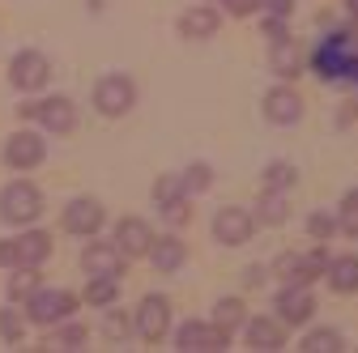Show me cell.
<instances>
[{
	"mask_svg": "<svg viewBox=\"0 0 358 353\" xmlns=\"http://www.w3.org/2000/svg\"><path fill=\"white\" fill-rule=\"evenodd\" d=\"M43 158H48V145H43L38 132H13V137L5 141V162L13 170H34Z\"/></svg>",
	"mask_w": 358,
	"mask_h": 353,
	"instance_id": "cell-8",
	"label": "cell"
},
{
	"mask_svg": "<svg viewBox=\"0 0 358 353\" xmlns=\"http://www.w3.org/2000/svg\"><path fill=\"white\" fill-rule=\"evenodd\" d=\"M38 213H43V192L34 183L17 179V183H9L0 192V217H5L9 226H30Z\"/></svg>",
	"mask_w": 358,
	"mask_h": 353,
	"instance_id": "cell-1",
	"label": "cell"
},
{
	"mask_svg": "<svg viewBox=\"0 0 358 353\" xmlns=\"http://www.w3.org/2000/svg\"><path fill=\"white\" fill-rule=\"evenodd\" d=\"M73 311H77V298H73L69 290H34V294L26 298V315H30V324H43V328L73 320Z\"/></svg>",
	"mask_w": 358,
	"mask_h": 353,
	"instance_id": "cell-2",
	"label": "cell"
},
{
	"mask_svg": "<svg viewBox=\"0 0 358 353\" xmlns=\"http://www.w3.org/2000/svg\"><path fill=\"white\" fill-rule=\"evenodd\" d=\"M166 328H171V302L162 294H150L141 302V311H137V332H141V340L158 345L166 336Z\"/></svg>",
	"mask_w": 358,
	"mask_h": 353,
	"instance_id": "cell-11",
	"label": "cell"
},
{
	"mask_svg": "<svg viewBox=\"0 0 358 353\" xmlns=\"http://www.w3.org/2000/svg\"><path fill=\"white\" fill-rule=\"evenodd\" d=\"M81 345H85V328L81 324H69V320H64L60 332L48 336V349H81Z\"/></svg>",
	"mask_w": 358,
	"mask_h": 353,
	"instance_id": "cell-28",
	"label": "cell"
},
{
	"mask_svg": "<svg viewBox=\"0 0 358 353\" xmlns=\"http://www.w3.org/2000/svg\"><path fill=\"white\" fill-rule=\"evenodd\" d=\"M299 349H303V353H341L345 345H341V332H337V328H316V332L303 336Z\"/></svg>",
	"mask_w": 358,
	"mask_h": 353,
	"instance_id": "cell-21",
	"label": "cell"
},
{
	"mask_svg": "<svg viewBox=\"0 0 358 353\" xmlns=\"http://www.w3.org/2000/svg\"><path fill=\"white\" fill-rule=\"evenodd\" d=\"M268 68H273L282 81L299 77L303 60H299V52H294V38H278V43H273V56H268Z\"/></svg>",
	"mask_w": 358,
	"mask_h": 353,
	"instance_id": "cell-20",
	"label": "cell"
},
{
	"mask_svg": "<svg viewBox=\"0 0 358 353\" xmlns=\"http://www.w3.org/2000/svg\"><path fill=\"white\" fill-rule=\"evenodd\" d=\"M264 115L273 119V123H299L303 119V98L290 90V85H278V90H268L264 94Z\"/></svg>",
	"mask_w": 358,
	"mask_h": 353,
	"instance_id": "cell-14",
	"label": "cell"
},
{
	"mask_svg": "<svg viewBox=\"0 0 358 353\" xmlns=\"http://www.w3.org/2000/svg\"><path fill=\"white\" fill-rule=\"evenodd\" d=\"M311 315H316V298H311L307 285H286L278 294V320L290 324V328H303Z\"/></svg>",
	"mask_w": 358,
	"mask_h": 353,
	"instance_id": "cell-10",
	"label": "cell"
},
{
	"mask_svg": "<svg viewBox=\"0 0 358 353\" xmlns=\"http://www.w3.org/2000/svg\"><path fill=\"white\" fill-rule=\"evenodd\" d=\"M0 269H17V239L0 243Z\"/></svg>",
	"mask_w": 358,
	"mask_h": 353,
	"instance_id": "cell-35",
	"label": "cell"
},
{
	"mask_svg": "<svg viewBox=\"0 0 358 353\" xmlns=\"http://www.w3.org/2000/svg\"><path fill=\"white\" fill-rule=\"evenodd\" d=\"M294 166L290 162H268L264 166V174H260V183H264V192H286V188H294Z\"/></svg>",
	"mask_w": 358,
	"mask_h": 353,
	"instance_id": "cell-23",
	"label": "cell"
},
{
	"mask_svg": "<svg viewBox=\"0 0 358 353\" xmlns=\"http://www.w3.org/2000/svg\"><path fill=\"white\" fill-rule=\"evenodd\" d=\"M81 269L90 277H115L120 281V273H124V251L115 243H90L81 251Z\"/></svg>",
	"mask_w": 358,
	"mask_h": 353,
	"instance_id": "cell-12",
	"label": "cell"
},
{
	"mask_svg": "<svg viewBox=\"0 0 358 353\" xmlns=\"http://www.w3.org/2000/svg\"><path fill=\"white\" fill-rule=\"evenodd\" d=\"M324 277H329V285H333L337 294H354V290H358V255H337V260H329Z\"/></svg>",
	"mask_w": 358,
	"mask_h": 353,
	"instance_id": "cell-19",
	"label": "cell"
},
{
	"mask_svg": "<svg viewBox=\"0 0 358 353\" xmlns=\"http://www.w3.org/2000/svg\"><path fill=\"white\" fill-rule=\"evenodd\" d=\"M38 290V269H13V277H9V298L17 302V298H30Z\"/></svg>",
	"mask_w": 358,
	"mask_h": 353,
	"instance_id": "cell-27",
	"label": "cell"
},
{
	"mask_svg": "<svg viewBox=\"0 0 358 353\" xmlns=\"http://www.w3.org/2000/svg\"><path fill=\"white\" fill-rule=\"evenodd\" d=\"M103 222H107V213H103V204L99 200H73L69 209H64V230L69 234H81V239H94L99 230H103Z\"/></svg>",
	"mask_w": 358,
	"mask_h": 353,
	"instance_id": "cell-9",
	"label": "cell"
},
{
	"mask_svg": "<svg viewBox=\"0 0 358 353\" xmlns=\"http://www.w3.org/2000/svg\"><path fill=\"white\" fill-rule=\"evenodd\" d=\"M248 324V345L256 353H278L286 345V328L282 320H243Z\"/></svg>",
	"mask_w": 358,
	"mask_h": 353,
	"instance_id": "cell-15",
	"label": "cell"
},
{
	"mask_svg": "<svg viewBox=\"0 0 358 353\" xmlns=\"http://www.w3.org/2000/svg\"><path fill=\"white\" fill-rule=\"evenodd\" d=\"M103 332H107L111 340H124V336L132 332V324H128V320H124L120 311H107V320H103Z\"/></svg>",
	"mask_w": 358,
	"mask_h": 353,
	"instance_id": "cell-33",
	"label": "cell"
},
{
	"mask_svg": "<svg viewBox=\"0 0 358 353\" xmlns=\"http://www.w3.org/2000/svg\"><path fill=\"white\" fill-rule=\"evenodd\" d=\"M243 320H248V306H243L239 298H222V302L213 306V324H217V328H227V332H235Z\"/></svg>",
	"mask_w": 358,
	"mask_h": 353,
	"instance_id": "cell-24",
	"label": "cell"
},
{
	"mask_svg": "<svg viewBox=\"0 0 358 353\" xmlns=\"http://www.w3.org/2000/svg\"><path fill=\"white\" fill-rule=\"evenodd\" d=\"M132 103H137V85H132L124 73H107L99 85H94V107L103 111V115H128L132 111Z\"/></svg>",
	"mask_w": 358,
	"mask_h": 353,
	"instance_id": "cell-3",
	"label": "cell"
},
{
	"mask_svg": "<svg viewBox=\"0 0 358 353\" xmlns=\"http://www.w3.org/2000/svg\"><path fill=\"white\" fill-rule=\"evenodd\" d=\"M0 336H5V345H22V340H26V320H22V311H0Z\"/></svg>",
	"mask_w": 358,
	"mask_h": 353,
	"instance_id": "cell-29",
	"label": "cell"
},
{
	"mask_svg": "<svg viewBox=\"0 0 358 353\" xmlns=\"http://www.w3.org/2000/svg\"><path fill=\"white\" fill-rule=\"evenodd\" d=\"M256 222H260V226H282V222H286V192H264Z\"/></svg>",
	"mask_w": 358,
	"mask_h": 353,
	"instance_id": "cell-25",
	"label": "cell"
},
{
	"mask_svg": "<svg viewBox=\"0 0 358 353\" xmlns=\"http://www.w3.org/2000/svg\"><path fill=\"white\" fill-rule=\"evenodd\" d=\"M264 34H268V43H278V38H290L282 17H268V22H264Z\"/></svg>",
	"mask_w": 358,
	"mask_h": 353,
	"instance_id": "cell-37",
	"label": "cell"
},
{
	"mask_svg": "<svg viewBox=\"0 0 358 353\" xmlns=\"http://www.w3.org/2000/svg\"><path fill=\"white\" fill-rule=\"evenodd\" d=\"M222 5H227V13H231V17H248V13H256L260 0H222Z\"/></svg>",
	"mask_w": 358,
	"mask_h": 353,
	"instance_id": "cell-36",
	"label": "cell"
},
{
	"mask_svg": "<svg viewBox=\"0 0 358 353\" xmlns=\"http://www.w3.org/2000/svg\"><path fill=\"white\" fill-rule=\"evenodd\" d=\"M179 196H184V183H179L175 174H166V179H158V183H154V204H158V209L175 204Z\"/></svg>",
	"mask_w": 358,
	"mask_h": 353,
	"instance_id": "cell-31",
	"label": "cell"
},
{
	"mask_svg": "<svg viewBox=\"0 0 358 353\" xmlns=\"http://www.w3.org/2000/svg\"><path fill=\"white\" fill-rule=\"evenodd\" d=\"M252 230H256V217L248 209L227 204V209H217V217H213V239L222 247H243L252 239Z\"/></svg>",
	"mask_w": 358,
	"mask_h": 353,
	"instance_id": "cell-6",
	"label": "cell"
},
{
	"mask_svg": "<svg viewBox=\"0 0 358 353\" xmlns=\"http://www.w3.org/2000/svg\"><path fill=\"white\" fill-rule=\"evenodd\" d=\"M260 5H264L268 13H273V17H286V13L294 9V0H260Z\"/></svg>",
	"mask_w": 358,
	"mask_h": 353,
	"instance_id": "cell-38",
	"label": "cell"
},
{
	"mask_svg": "<svg viewBox=\"0 0 358 353\" xmlns=\"http://www.w3.org/2000/svg\"><path fill=\"white\" fill-rule=\"evenodd\" d=\"M264 277H268V273H264V269H260V264H252V269H248V273H243V285H260V281H264Z\"/></svg>",
	"mask_w": 358,
	"mask_h": 353,
	"instance_id": "cell-39",
	"label": "cell"
},
{
	"mask_svg": "<svg viewBox=\"0 0 358 353\" xmlns=\"http://www.w3.org/2000/svg\"><path fill=\"white\" fill-rule=\"evenodd\" d=\"M48 77H52V64H48V56H43V52H17L13 64H9V81L17 85L22 94L43 90V85H48Z\"/></svg>",
	"mask_w": 358,
	"mask_h": 353,
	"instance_id": "cell-7",
	"label": "cell"
},
{
	"mask_svg": "<svg viewBox=\"0 0 358 353\" xmlns=\"http://www.w3.org/2000/svg\"><path fill=\"white\" fill-rule=\"evenodd\" d=\"M307 234L316 239V243H329V239L337 234V217H329V213H311V217H307Z\"/></svg>",
	"mask_w": 358,
	"mask_h": 353,
	"instance_id": "cell-30",
	"label": "cell"
},
{
	"mask_svg": "<svg viewBox=\"0 0 358 353\" xmlns=\"http://www.w3.org/2000/svg\"><path fill=\"white\" fill-rule=\"evenodd\" d=\"M48 255H52V234L30 230V234L17 239V269H38Z\"/></svg>",
	"mask_w": 358,
	"mask_h": 353,
	"instance_id": "cell-18",
	"label": "cell"
},
{
	"mask_svg": "<svg viewBox=\"0 0 358 353\" xmlns=\"http://www.w3.org/2000/svg\"><path fill=\"white\" fill-rule=\"evenodd\" d=\"M120 298V281L115 277H90L85 281V302L90 306H111Z\"/></svg>",
	"mask_w": 358,
	"mask_h": 353,
	"instance_id": "cell-22",
	"label": "cell"
},
{
	"mask_svg": "<svg viewBox=\"0 0 358 353\" xmlns=\"http://www.w3.org/2000/svg\"><path fill=\"white\" fill-rule=\"evenodd\" d=\"M231 345V332L217 324H184L175 332V349L179 353H222Z\"/></svg>",
	"mask_w": 358,
	"mask_h": 353,
	"instance_id": "cell-5",
	"label": "cell"
},
{
	"mask_svg": "<svg viewBox=\"0 0 358 353\" xmlns=\"http://www.w3.org/2000/svg\"><path fill=\"white\" fill-rule=\"evenodd\" d=\"M217 22H222L217 9H209V5H192L184 17H179V34H184V38H213Z\"/></svg>",
	"mask_w": 358,
	"mask_h": 353,
	"instance_id": "cell-17",
	"label": "cell"
},
{
	"mask_svg": "<svg viewBox=\"0 0 358 353\" xmlns=\"http://www.w3.org/2000/svg\"><path fill=\"white\" fill-rule=\"evenodd\" d=\"M162 213H166V222H171V226H184V222H188V200L179 196V200H175V204H166Z\"/></svg>",
	"mask_w": 358,
	"mask_h": 353,
	"instance_id": "cell-34",
	"label": "cell"
},
{
	"mask_svg": "<svg viewBox=\"0 0 358 353\" xmlns=\"http://www.w3.org/2000/svg\"><path fill=\"white\" fill-rule=\"evenodd\" d=\"M337 230H345L350 239H358V192H350L341 200V217H337Z\"/></svg>",
	"mask_w": 358,
	"mask_h": 353,
	"instance_id": "cell-32",
	"label": "cell"
},
{
	"mask_svg": "<svg viewBox=\"0 0 358 353\" xmlns=\"http://www.w3.org/2000/svg\"><path fill=\"white\" fill-rule=\"evenodd\" d=\"M150 260H154L158 273H179V269H184V260H188V247L179 243L175 234H166V239L150 243Z\"/></svg>",
	"mask_w": 358,
	"mask_h": 353,
	"instance_id": "cell-16",
	"label": "cell"
},
{
	"mask_svg": "<svg viewBox=\"0 0 358 353\" xmlns=\"http://www.w3.org/2000/svg\"><path fill=\"white\" fill-rule=\"evenodd\" d=\"M150 243H154V230L141 222V217H124V222L115 226V247L124 251V260L150 255Z\"/></svg>",
	"mask_w": 358,
	"mask_h": 353,
	"instance_id": "cell-13",
	"label": "cell"
},
{
	"mask_svg": "<svg viewBox=\"0 0 358 353\" xmlns=\"http://www.w3.org/2000/svg\"><path fill=\"white\" fill-rule=\"evenodd\" d=\"M179 183H184V196H201V192L213 183V170H209V162H192V166L184 170V179H179Z\"/></svg>",
	"mask_w": 358,
	"mask_h": 353,
	"instance_id": "cell-26",
	"label": "cell"
},
{
	"mask_svg": "<svg viewBox=\"0 0 358 353\" xmlns=\"http://www.w3.org/2000/svg\"><path fill=\"white\" fill-rule=\"evenodd\" d=\"M17 115H26V119H38L48 132H56V137H64V132H73L77 128V107L69 103V98H43V103H26V107H17Z\"/></svg>",
	"mask_w": 358,
	"mask_h": 353,
	"instance_id": "cell-4",
	"label": "cell"
}]
</instances>
